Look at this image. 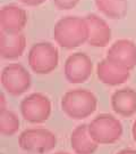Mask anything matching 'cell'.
Instances as JSON below:
<instances>
[{"mask_svg":"<svg viewBox=\"0 0 136 154\" xmlns=\"http://www.w3.org/2000/svg\"><path fill=\"white\" fill-rule=\"evenodd\" d=\"M22 116L30 123H43L51 116V100L42 93H33L22 99Z\"/></svg>","mask_w":136,"mask_h":154,"instance_id":"cell-7","label":"cell"},{"mask_svg":"<svg viewBox=\"0 0 136 154\" xmlns=\"http://www.w3.org/2000/svg\"><path fill=\"white\" fill-rule=\"evenodd\" d=\"M27 62L34 73L49 74L57 69L59 63L58 48L47 41L34 44L28 50Z\"/></svg>","mask_w":136,"mask_h":154,"instance_id":"cell-4","label":"cell"},{"mask_svg":"<svg viewBox=\"0 0 136 154\" xmlns=\"http://www.w3.org/2000/svg\"><path fill=\"white\" fill-rule=\"evenodd\" d=\"M26 48V37L23 33L8 34L0 31V57L2 60H17Z\"/></svg>","mask_w":136,"mask_h":154,"instance_id":"cell-12","label":"cell"},{"mask_svg":"<svg viewBox=\"0 0 136 154\" xmlns=\"http://www.w3.org/2000/svg\"><path fill=\"white\" fill-rule=\"evenodd\" d=\"M61 110L73 120H83L93 114L98 107V98L91 90H68L61 98Z\"/></svg>","mask_w":136,"mask_h":154,"instance_id":"cell-2","label":"cell"},{"mask_svg":"<svg viewBox=\"0 0 136 154\" xmlns=\"http://www.w3.org/2000/svg\"><path fill=\"white\" fill-rule=\"evenodd\" d=\"M54 154H68V153H66V152H58V153H54Z\"/></svg>","mask_w":136,"mask_h":154,"instance_id":"cell-23","label":"cell"},{"mask_svg":"<svg viewBox=\"0 0 136 154\" xmlns=\"http://www.w3.org/2000/svg\"><path fill=\"white\" fill-rule=\"evenodd\" d=\"M7 107H6V98H5V95L4 93L0 94V111L2 110H6Z\"/></svg>","mask_w":136,"mask_h":154,"instance_id":"cell-20","label":"cell"},{"mask_svg":"<svg viewBox=\"0 0 136 154\" xmlns=\"http://www.w3.org/2000/svg\"><path fill=\"white\" fill-rule=\"evenodd\" d=\"M98 11L109 20H121L128 11L127 0H94Z\"/></svg>","mask_w":136,"mask_h":154,"instance_id":"cell-16","label":"cell"},{"mask_svg":"<svg viewBox=\"0 0 136 154\" xmlns=\"http://www.w3.org/2000/svg\"><path fill=\"white\" fill-rule=\"evenodd\" d=\"M112 110L120 116L129 118L136 113V90L121 88L116 90L110 98Z\"/></svg>","mask_w":136,"mask_h":154,"instance_id":"cell-13","label":"cell"},{"mask_svg":"<svg viewBox=\"0 0 136 154\" xmlns=\"http://www.w3.org/2000/svg\"><path fill=\"white\" fill-rule=\"evenodd\" d=\"M26 24L27 13L21 6L8 4L0 9V31L8 34H18L22 33Z\"/></svg>","mask_w":136,"mask_h":154,"instance_id":"cell-10","label":"cell"},{"mask_svg":"<svg viewBox=\"0 0 136 154\" xmlns=\"http://www.w3.org/2000/svg\"><path fill=\"white\" fill-rule=\"evenodd\" d=\"M19 147L28 153L44 154L57 145V137L45 128H30L21 134L18 138Z\"/></svg>","mask_w":136,"mask_h":154,"instance_id":"cell-5","label":"cell"},{"mask_svg":"<svg viewBox=\"0 0 136 154\" xmlns=\"http://www.w3.org/2000/svg\"><path fill=\"white\" fill-rule=\"evenodd\" d=\"M19 119L15 112L8 110L0 111V134L6 137L15 135L19 129Z\"/></svg>","mask_w":136,"mask_h":154,"instance_id":"cell-17","label":"cell"},{"mask_svg":"<svg viewBox=\"0 0 136 154\" xmlns=\"http://www.w3.org/2000/svg\"><path fill=\"white\" fill-rule=\"evenodd\" d=\"M88 24L87 44L92 47H106L111 40V29L102 17L97 14H88L85 16Z\"/></svg>","mask_w":136,"mask_h":154,"instance_id":"cell-11","label":"cell"},{"mask_svg":"<svg viewBox=\"0 0 136 154\" xmlns=\"http://www.w3.org/2000/svg\"><path fill=\"white\" fill-rule=\"evenodd\" d=\"M97 75L102 83L110 87H116L125 83L129 79L131 72L120 69L104 58L97 65Z\"/></svg>","mask_w":136,"mask_h":154,"instance_id":"cell-14","label":"cell"},{"mask_svg":"<svg viewBox=\"0 0 136 154\" xmlns=\"http://www.w3.org/2000/svg\"><path fill=\"white\" fill-rule=\"evenodd\" d=\"M80 0H54V6L59 11H69L78 4Z\"/></svg>","mask_w":136,"mask_h":154,"instance_id":"cell-18","label":"cell"},{"mask_svg":"<svg viewBox=\"0 0 136 154\" xmlns=\"http://www.w3.org/2000/svg\"><path fill=\"white\" fill-rule=\"evenodd\" d=\"M88 134L99 145L118 142L123 136V125L112 114L102 113L95 116L88 125Z\"/></svg>","mask_w":136,"mask_h":154,"instance_id":"cell-3","label":"cell"},{"mask_svg":"<svg viewBox=\"0 0 136 154\" xmlns=\"http://www.w3.org/2000/svg\"><path fill=\"white\" fill-rule=\"evenodd\" d=\"M106 58L123 70L131 71L136 66V45L128 39H119L109 47Z\"/></svg>","mask_w":136,"mask_h":154,"instance_id":"cell-9","label":"cell"},{"mask_svg":"<svg viewBox=\"0 0 136 154\" xmlns=\"http://www.w3.org/2000/svg\"><path fill=\"white\" fill-rule=\"evenodd\" d=\"M0 81L2 88L9 95L21 96L31 88L32 78L22 64L11 63L2 69Z\"/></svg>","mask_w":136,"mask_h":154,"instance_id":"cell-6","label":"cell"},{"mask_svg":"<svg viewBox=\"0 0 136 154\" xmlns=\"http://www.w3.org/2000/svg\"><path fill=\"white\" fill-rule=\"evenodd\" d=\"M88 24L85 17L65 16L54 24V39L60 47L74 49L87 42Z\"/></svg>","mask_w":136,"mask_h":154,"instance_id":"cell-1","label":"cell"},{"mask_svg":"<svg viewBox=\"0 0 136 154\" xmlns=\"http://www.w3.org/2000/svg\"><path fill=\"white\" fill-rule=\"evenodd\" d=\"M19 2H22L23 5L30 6V7H35V6L42 5L45 0H18Z\"/></svg>","mask_w":136,"mask_h":154,"instance_id":"cell-19","label":"cell"},{"mask_svg":"<svg viewBox=\"0 0 136 154\" xmlns=\"http://www.w3.org/2000/svg\"><path fill=\"white\" fill-rule=\"evenodd\" d=\"M71 146L76 154H93L97 152L99 144L90 136L87 125H80L71 134Z\"/></svg>","mask_w":136,"mask_h":154,"instance_id":"cell-15","label":"cell"},{"mask_svg":"<svg viewBox=\"0 0 136 154\" xmlns=\"http://www.w3.org/2000/svg\"><path fill=\"white\" fill-rule=\"evenodd\" d=\"M93 62L85 53H74L67 57L64 74L69 83H84L92 75Z\"/></svg>","mask_w":136,"mask_h":154,"instance_id":"cell-8","label":"cell"},{"mask_svg":"<svg viewBox=\"0 0 136 154\" xmlns=\"http://www.w3.org/2000/svg\"><path fill=\"white\" fill-rule=\"evenodd\" d=\"M117 154H136V149H121V151H120V152H118Z\"/></svg>","mask_w":136,"mask_h":154,"instance_id":"cell-21","label":"cell"},{"mask_svg":"<svg viewBox=\"0 0 136 154\" xmlns=\"http://www.w3.org/2000/svg\"><path fill=\"white\" fill-rule=\"evenodd\" d=\"M132 135H133V139L136 143V120L133 123V127H132Z\"/></svg>","mask_w":136,"mask_h":154,"instance_id":"cell-22","label":"cell"}]
</instances>
